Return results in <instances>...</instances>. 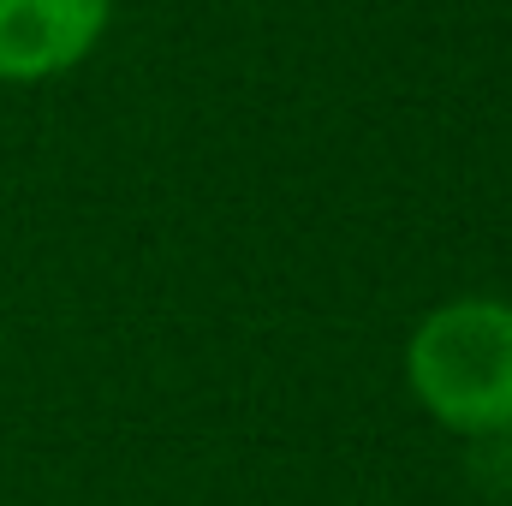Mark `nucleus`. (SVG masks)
Returning <instances> with one entry per match:
<instances>
[{
    "instance_id": "obj_1",
    "label": "nucleus",
    "mask_w": 512,
    "mask_h": 506,
    "mask_svg": "<svg viewBox=\"0 0 512 506\" xmlns=\"http://www.w3.org/2000/svg\"><path fill=\"white\" fill-rule=\"evenodd\" d=\"M411 387L459 435L512 429V304L459 298L411 334Z\"/></svg>"
},
{
    "instance_id": "obj_2",
    "label": "nucleus",
    "mask_w": 512,
    "mask_h": 506,
    "mask_svg": "<svg viewBox=\"0 0 512 506\" xmlns=\"http://www.w3.org/2000/svg\"><path fill=\"white\" fill-rule=\"evenodd\" d=\"M108 30V0H0V78L42 84L72 72Z\"/></svg>"
}]
</instances>
